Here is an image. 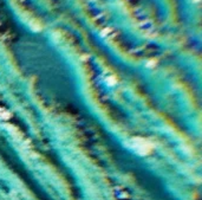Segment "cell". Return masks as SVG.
<instances>
[{"mask_svg":"<svg viewBox=\"0 0 202 200\" xmlns=\"http://www.w3.org/2000/svg\"><path fill=\"white\" fill-rule=\"evenodd\" d=\"M132 143H134L135 150L141 155H147L151 152V144L148 141L136 138V139H132Z\"/></svg>","mask_w":202,"mask_h":200,"instance_id":"1","label":"cell"},{"mask_svg":"<svg viewBox=\"0 0 202 200\" xmlns=\"http://www.w3.org/2000/svg\"><path fill=\"white\" fill-rule=\"evenodd\" d=\"M0 116H1L2 119H8V117H10V114L4 110V113H0Z\"/></svg>","mask_w":202,"mask_h":200,"instance_id":"2","label":"cell"}]
</instances>
